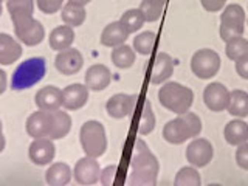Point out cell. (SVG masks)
<instances>
[{
  "label": "cell",
  "instance_id": "obj_1",
  "mask_svg": "<svg viewBox=\"0 0 248 186\" xmlns=\"http://www.w3.org/2000/svg\"><path fill=\"white\" fill-rule=\"evenodd\" d=\"M160 172V163L157 157L151 152L147 144L141 140L135 141L134 157H132V170L129 180L132 185L147 186L155 185Z\"/></svg>",
  "mask_w": 248,
  "mask_h": 186
},
{
  "label": "cell",
  "instance_id": "obj_2",
  "mask_svg": "<svg viewBox=\"0 0 248 186\" xmlns=\"http://www.w3.org/2000/svg\"><path fill=\"white\" fill-rule=\"evenodd\" d=\"M202 132V121L192 112L178 115L163 127V138L170 144H182L191 138H196Z\"/></svg>",
  "mask_w": 248,
  "mask_h": 186
},
{
  "label": "cell",
  "instance_id": "obj_3",
  "mask_svg": "<svg viewBox=\"0 0 248 186\" xmlns=\"http://www.w3.org/2000/svg\"><path fill=\"white\" fill-rule=\"evenodd\" d=\"M158 99L169 112L182 115L189 112L194 103V92L178 82H166L158 92Z\"/></svg>",
  "mask_w": 248,
  "mask_h": 186
},
{
  "label": "cell",
  "instance_id": "obj_4",
  "mask_svg": "<svg viewBox=\"0 0 248 186\" xmlns=\"http://www.w3.org/2000/svg\"><path fill=\"white\" fill-rule=\"evenodd\" d=\"M46 73V62L44 58H30L14 70L11 78L13 90H25L36 85Z\"/></svg>",
  "mask_w": 248,
  "mask_h": 186
},
{
  "label": "cell",
  "instance_id": "obj_5",
  "mask_svg": "<svg viewBox=\"0 0 248 186\" xmlns=\"http://www.w3.org/2000/svg\"><path fill=\"white\" fill-rule=\"evenodd\" d=\"M79 141L85 155L99 158L107 151V137L104 126L95 120L84 123L79 132Z\"/></svg>",
  "mask_w": 248,
  "mask_h": 186
},
{
  "label": "cell",
  "instance_id": "obj_6",
  "mask_svg": "<svg viewBox=\"0 0 248 186\" xmlns=\"http://www.w3.org/2000/svg\"><path fill=\"white\" fill-rule=\"evenodd\" d=\"M245 30V11L237 3H231L223 10L220 16V39L228 42L231 39L244 34Z\"/></svg>",
  "mask_w": 248,
  "mask_h": 186
},
{
  "label": "cell",
  "instance_id": "obj_7",
  "mask_svg": "<svg viewBox=\"0 0 248 186\" xmlns=\"http://www.w3.org/2000/svg\"><path fill=\"white\" fill-rule=\"evenodd\" d=\"M220 56L211 48H202L191 58V70L199 79H211L220 70Z\"/></svg>",
  "mask_w": 248,
  "mask_h": 186
},
{
  "label": "cell",
  "instance_id": "obj_8",
  "mask_svg": "<svg viewBox=\"0 0 248 186\" xmlns=\"http://www.w3.org/2000/svg\"><path fill=\"white\" fill-rule=\"evenodd\" d=\"M13 25H14L16 36H17V39L22 44H25L28 46H34L44 41L45 30L41 22L33 19V16L25 19L13 20Z\"/></svg>",
  "mask_w": 248,
  "mask_h": 186
},
{
  "label": "cell",
  "instance_id": "obj_9",
  "mask_svg": "<svg viewBox=\"0 0 248 186\" xmlns=\"http://www.w3.org/2000/svg\"><path fill=\"white\" fill-rule=\"evenodd\" d=\"M54 126V116L50 110H41L30 115L27 120V132L31 138H50ZM51 140V138H50Z\"/></svg>",
  "mask_w": 248,
  "mask_h": 186
},
{
  "label": "cell",
  "instance_id": "obj_10",
  "mask_svg": "<svg viewBox=\"0 0 248 186\" xmlns=\"http://www.w3.org/2000/svg\"><path fill=\"white\" fill-rule=\"evenodd\" d=\"M73 177L78 185L92 186V185L99 183V177H101L99 163L96 161L95 157L85 155L84 158L78 160L75 170H73Z\"/></svg>",
  "mask_w": 248,
  "mask_h": 186
},
{
  "label": "cell",
  "instance_id": "obj_11",
  "mask_svg": "<svg viewBox=\"0 0 248 186\" xmlns=\"http://www.w3.org/2000/svg\"><path fill=\"white\" fill-rule=\"evenodd\" d=\"M214 157L213 144L208 141L206 138H197L194 140L189 146L186 147V160L194 168H205L211 163Z\"/></svg>",
  "mask_w": 248,
  "mask_h": 186
},
{
  "label": "cell",
  "instance_id": "obj_12",
  "mask_svg": "<svg viewBox=\"0 0 248 186\" xmlns=\"http://www.w3.org/2000/svg\"><path fill=\"white\" fill-rule=\"evenodd\" d=\"M230 90L220 82H211L203 90V103L213 112L227 110L230 103Z\"/></svg>",
  "mask_w": 248,
  "mask_h": 186
},
{
  "label": "cell",
  "instance_id": "obj_13",
  "mask_svg": "<svg viewBox=\"0 0 248 186\" xmlns=\"http://www.w3.org/2000/svg\"><path fill=\"white\" fill-rule=\"evenodd\" d=\"M54 65H56L58 72L65 75V76H72L76 75L84 65V58L79 50L76 48H67L59 51V54L54 59Z\"/></svg>",
  "mask_w": 248,
  "mask_h": 186
},
{
  "label": "cell",
  "instance_id": "obj_14",
  "mask_svg": "<svg viewBox=\"0 0 248 186\" xmlns=\"http://www.w3.org/2000/svg\"><path fill=\"white\" fill-rule=\"evenodd\" d=\"M54 154H56V147L50 138H34L28 149L30 160L37 166L50 165L54 158Z\"/></svg>",
  "mask_w": 248,
  "mask_h": 186
},
{
  "label": "cell",
  "instance_id": "obj_15",
  "mask_svg": "<svg viewBox=\"0 0 248 186\" xmlns=\"http://www.w3.org/2000/svg\"><path fill=\"white\" fill-rule=\"evenodd\" d=\"M137 103L135 96L126 95V93H116L110 99L107 101L106 104V110L107 113L115 120H123L132 113Z\"/></svg>",
  "mask_w": 248,
  "mask_h": 186
},
{
  "label": "cell",
  "instance_id": "obj_16",
  "mask_svg": "<svg viewBox=\"0 0 248 186\" xmlns=\"http://www.w3.org/2000/svg\"><path fill=\"white\" fill-rule=\"evenodd\" d=\"M89 99V87L85 84H72L62 90V107L67 110H78Z\"/></svg>",
  "mask_w": 248,
  "mask_h": 186
},
{
  "label": "cell",
  "instance_id": "obj_17",
  "mask_svg": "<svg viewBox=\"0 0 248 186\" xmlns=\"http://www.w3.org/2000/svg\"><path fill=\"white\" fill-rule=\"evenodd\" d=\"M112 81V73L106 65L103 64H95L92 65L87 73H85V85L90 90L101 92L108 87V84Z\"/></svg>",
  "mask_w": 248,
  "mask_h": 186
},
{
  "label": "cell",
  "instance_id": "obj_18",
  "mask_svg": "<svg viewBox=\"0 0 248 186\" xmlns=\"http://www.w3.org/2000/svg\"><path fill=\"white\" fill-rule=\"evenodd\" d=\"M34 101L41 110H58L62 107V90L54 85H46L36 93Z\"/></svg>",
  "mask_w": 248,
  "mask_h": 186
},
{
  "label": "cell",
  "instance_id": "obj_19",
  "mask_svg": "<svg viewBox=\"0 0 248 186\" xmlns=\"http://www.w3.org/2000/svg\"><path fill=\"white\" fill-rule=\"evenodd\" d=\"M174 73V61L166 53H158L154 61V67L151 70V82L161 84L168 81Z\"/></svg>",
  "mask_w": 248,
  "mask_h": 186
},
{
  "label": "cell",
  "instance_id": "obj_20",
  "mask_svg": "<svg viewBox=\"0 0 248 186\" xmlns=\"http://www.w3.org/2000/svg\"><path fill=\"white\" fill-rule=\"evenodd\" d=\"M22 56V45L10 34L0 33V65H11Z\"/></svg>",
  "mask_w": 248,
  "mask_h": 186
},
{
  "label": "cell",
  "instance_id": "obj_21",
  "mask_svg": "<svg viewBox=\"0 0 248 186\" xmlns=\"http://www.w3.org/2000/svg\"><path fill=\"white\" fill-rule=\"evenodd\" d=\"M129 34L130 33L127 31V28L121 23V20L112 22L104 28L103 34H101V44H103L104 46H113L115 48V46L123 45L124 42H126Z\"/></svg>",
  "mask_w": 248,
  "mask_h": 186
},
{
  "label": "cell",
  "instance_id": "obj_22",
  "mask_svg": "<svg viewBox=\"0 0 248 186\" xmlns=\"http://www.w3.org/2000/svg\"><path fill=\"white\" fill-rule=\"evenodd\" d=\"M223 137L231 146H239L248 141V124L244 120H231L225 126Z\"/></svg>",
  "mask_w": 248,
  "mask_h": 186
},
{
  "label": "cell",
  "instance_id": "obj_23",
  "mask_svg": "<svg viewBox=\"0 0 248 186\" xmlns=\"http://www.w3.org/2000/svg\"><path fill=\"white\" fill-rule=\"evenodd\" d=\"M73 41H75V31L72 27H68V25L56 27L50 33V39H48L50 46L56 51H62V50L70 48Z\"/></svg>",
  "mask_w": 248,
  "mask_h": 186
},
{
  "label": "cell",
  "instance_id": "obj_24",
  "mask_svg": "<svg viewBox=\"0 0 248 186\" xmlns=\"http://www.w3.org/2000/svg\"><path fill=\"white\" fill-rule=\"evenodd\" d=\"M45 180L51 186H65L72 180V169L65 163H54L46 170Z\"/></svg>",
  "mask_w": 248,
  "mask_h": 186
},
{
  "label": "cell",
  "instance_id": "obj_25",
  "mask_svg": "<svg viewBox=\"0 0 248 186\" xmlns=\"http://www.w3.org/2000/svg\"><path fill=\"white\" fill-rule=\"evenodd\" d=\"M227 110L236 118H247L248 116V93L244 90H232L230 93V103Z\"/></svg>",
  "mask_w": 248,
  "mask_h": 186
},
{
  "label": "cell",
  "instance_id": "obj_26",
  "mask_svg": "<svg viewBox=\"0 0 248 186\" xmlns=\"http://www.w3.org/2000/svg\"><path fill=\"white\" fill-rule=\"evenodd\" d=\"M85 8L84 6H79V5H75L72 2L65 3L62 6V13H61V17L62 20L65 22V25L68 27H81L84 20H85Z\"/></svg>",
  "mask_w": 248,
  "mask_h": 186
},
{
  "label": "cell",
  "instance_id": "obj_27",
  "mask_svg": "<svg viewBox=\"0 0 248 186\" xmlns=\"http://www.w3.org/2000/svg\"><path fill=\"white\" fill-rule=\"evenodd\" d=\"M135 50L132 46L123 44L115 46L112 51V62L118 68H130L135 62Z\"/></svg>",
  "mask_w": 248,
  "mask_h": 186
},
{
  "label": "cell",
  "instance_id": "obj_28",
  "mask_svg": "<svg viewBox=\"0 0 248 186\" xmlns=\"http://www.w3.org/2000/svg\"><path fill=\"white\" fill-rule=\"evenodd\" d=\"M6 6H8V13L11 16V20L31 17L34 11L33 0H8Z\"/></svg>",
  "mask_w": 248,
  "mask_h": 186
},
{
  "label": "cell",
  "instance_id": "obj_29",
  "mask_svg": "<svg viewBox=\"0 0 248 186\" xmlns=\"http://www.w3.org/2000/svg\"><path fill=\"white\" fill-rule=\"evenodd\" d=\"M53 116H54V126H53V132H51V140H61L64 138L70 129H72V118L68 116L67 112L62 110H53Z\"/></svg>",
  "mask_w": 248,
  "mask_h": 186
},
{
  "label": "cell",
  "instance_id": "obj_30",
  "mask_svg": "<svg viewBox=\"0 0 248 186\" xmlns=\"http://www.w3.org/2000/svg\"><path fill=\"white\" fill-rule=\"evenodd\" d=\"M154 129H155V113L152 110L151 101L146 99L141 115H140V120H138V134L149 135Z\"/></svg>",
  "mask_w": 248,
  "mask_h": 186
},
{
  "label": "cell",
  "instance_id": "obj_31",
  "mask_svg": "<svg viewBox=\"0 0 248 186\" xmlns=\"http://www.w3.org/2000/svg\"><path fill=\"white\" fill-rule=\"evenodd\" d=\"M174 185L175 186H200L202 178H200L197 168H194V166L182 168L175 175Z\"/></svg>",
  "mask_w": 248,
  "mask_h": 186
},
{
  "label": "cell",
  "instance_id": "obj_32",
  "mask_svg": "<svg viewBox=\"0 0 248 186\" xmlns=\"http://www.w3.org/2000/svg\"><path fill=\"white\" fill-rule=\"evenodd\" d=\"M168 0H143L140 10L143 11L146 22H155L161 17Z\"/></svg>",
  "mask_w": 248,
  "mask_h": 186
},
{
  "label": "cell",
  "instance_id": "obj_33",
  "mask_svg": "<svg viewBox=\"0 0 248 186\" xmlns=\"http://www.w3.org/2000/svg\"><path fill=\"white\" fill-rule=\"evenodd\" d=\"M155 39H157V34H155L154 31H143V33H140L134 39V50L140 54L149 56L154 50Z\"/></svg>",
  "mask_w": 248,
  "mask_h": 186
},
{
  "label": "cell",
  "instance_id": "obj_34",
  "mask_svg": "<svg viewBox=\"0 0 248 186\" xmlns=\"http://www.w3.org/2000/svg\"><path fill=\"white\" fill-rule=\"evenodd\" d=\"M225 53H227L228 59L236 62L237 59H240L242 56H245V54H248V41L242 36L231 39V41L227 42Z\"/></svg>",
  "mask_w": 248,
  "mask_h": 186
},
{
  "label": "cell",
  "instance_id": "obj_35",
  "mask_svg": "<svg viewBox=\"0 0 248 186\" xmlns=\"http://www.w3.org/2000/svg\"><path fill=\"white\" fill-rule=\"evenodd\" d=\"M146 22L143 11L137 8V10H129L121 16V23L127 28L129 33H135L140 28L143 27V23Z\"/></svg>",
  "mask_w": 248,
  "mask_h": 186
},
{
  "label": "cell",
  "instance_id": "obj_36",
  "mask_svg": "<svg viewBox=\"0 0 248 186\" xmlns=\"http://www.w3.org/2000/svg\"><path fill=\"white\" fill-rule=\"evenodd\" d=\"M37 8L44 14H54L64 6V0H36Z\"/></svg>",
  "mask_w": 248,
  "mask_h": 186
},
{
  "label": "cell",
  "instance_id": "obj_37",
  "mask_svg": "<svg viewBox=\"0 0 248 186\" xmlns=\"http://www.w3.org/2000/svg\"><path fill=\"white\" fill-rule=\"evenodd\" d=\"M236 163H237L239 168L248 170V141H245V143L237 146V151H236Z\"/></svg>",
  "mask_w": 248,
  "mask_h": 186
},
{
  "label": "cell",
  "instance_id": "obj_38",
  "mask_svg": "<svg viewBox=\"0 0 248 186\" xmlns=\"http://www.w3.org/2000/svg\"><path fill=\"white\" fill-rule=\"evenodd\" d=\"M116 175V166H107L104 170H101L99 183L101 185H112Z\"/></svg>",
  "mask_w": 248,
  "mask_h": 186
},
{
  "label": "cell",
  "instance_id": "obj_39",
  "mask_svg": "<svg viewBox=\"0 0 248 186\" xmlns=\"http://www.w3.org/2000/svg\"><path fill=\"white\" fill-rule=\"evenodd\" d=\"M200 3H202V6H203L206 11L217 13V11H220L222 8L225 6L227 0H200Z\"/></svg>",
  "mask_w": 248,
  "mask_h": 186
},
{
  "label": "cell",
  "instance_id": "obj_40",
  "mask_svg": "<svg viewBox=\"0 0 248 186\" xmlns=\"http://www.w3.org/2000/svg\"><path fill=\"white\" fill-rule=\"evenodd\" d=\"M236 72L242 79H248V54L236 61Z\"/></svg>",
  "mask_w": 248,
  "mask_h": 186
},
{
  "label": "cell",
  "instance_id": "obj_41",
  "mask_svg": "<svg viewBox=\"0 0 248 186\" xmlns=\"http://www.w3.org/2000/svg\"><path fill=\"white\" fill-rule=\"evenodd\" d=\"M6 85H8V82H6V73L3 72L2 68H0V95H2V93H5Z\"/></svg>",
  "mask_w": 248,
  "mask_h": 186
},
{
  "label": "cell",
  "instance_id": "obj_42",
  "mask_svg": "<svg viewBox=\"0 0 248 186\" xmlns=\"http://www.w3.org/2000/svg\"><path fill=\"white\" fill-rule=\"evenodd\" d=\"M5 149V137L2 132V121H0V152Z\"/></svg>",
  "mask_w": 248,
  "mask_h": 186
},
{
  "label": "cell",
  "instance_id": "obj_43",
  "mask_svg": "<svg viewBox=\"0 0 248 186\" xmlns=\"http://www.w3.org/2000/svg\"><path fill=\"white\" fill-rule=\"evenodd\" d=\"M68 2H72L75 5H79V6H85V5L90 2V0H68Z\"/></svg>",
  "mask_w": 248,
  "mask_h": 186
},
{
  "label": "cell",
  "instance_id": "obj_44",
  "mask_svg": "<svg viewBox=\"0 0 248 186\" xmlns=\"http://www.w3.org/2000/svg\"><path fill=\"white\" fill-rule=\"evenodd\" d=\"M0 16H2V5H0Z\"/></svg>",
  "mask_w": 248,
  "mask_h": 186
},
{
  "label": "cell",
  "instance_id": "obj_45",
  "mask_svg": "<svg viewBox=\"0 0 248 186\" xmlns=\"http://www.w3.org/2000/svg\"><path fill=\"white\" fill-rule=\"evenodd\" d=\"M2 2H3V0H0V5H2Z\"/></svg>",
  "mask_w": 248,
  "mask_h": 186
},
{
  "label": "cell",
  "instance_id": "obj_46",
  "mask_svg": "<svg viewBox=\"0 0 248 186\" xmlns=\"http://www.w3.org/2000/svg\"><path fill=\"white\" fill-rule=\"evenodd\" d=\"M247 22H248V19H247Z\"/></svg>",
  "mask_w": 248,
  "mask_h": 186
}]
</instances>
